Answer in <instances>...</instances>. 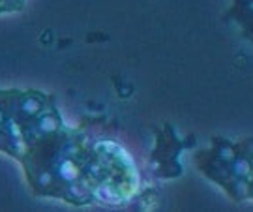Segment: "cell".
<instances>
[{"label":"cell","mask_w":253,"mask_h":212,"mask_svg":"<svg viewBox=\"0 0 253 212\" xmlns=\"http://www.w3.org/2000/svg\"><path fill=\"white\" fill-rule=\"evenodd\" d=\"M0 154L17 162L34 195L73 207L124 205L141 184L126 148L70 126L38 88H0Z\"/></svg>","instance_id":"6da1fadb"},{"label":"cell","mask_w":253,"mask_h":212,"mask_svg":"<svg viewBox=\"0 0 253 212\" xmlns=\"http://www.w3.org/2000/svg\"><path fill=\"white\" fill-rule=\"evenodd\" d=\"M195 164L210 182L235 201H253V141L214 137L195 154Z\"/></svg>","instance_id":"7a4b0ae2"},{"label":"cell","mask_w":253,"mask_h":212,"mask_svg":"<svg viewBox=\"0 0 253 212\" xmlns=\"http://www.w3.org/2000/svg\"><path fill=\"white\" fill-rule=\"evenodd\" d=\"M227 15L235 19L242 32L253 42V0H233V6Z\"/></svg>","instance_id":"3957f363"},{"label":"cell","mask_w":253,"mask_h":212,"mask_svg":"<svg viewBox=\"0 0 253 212\" xmlns=\"http://www.w3.org/2000/svg\"><path fill=\"white\" fill-rule=\"evenodd\" d=\"M28 0H0V15H13L21 13L27 8Z\"/></svg>","instance_id":"277c9868"}]
</instances>
